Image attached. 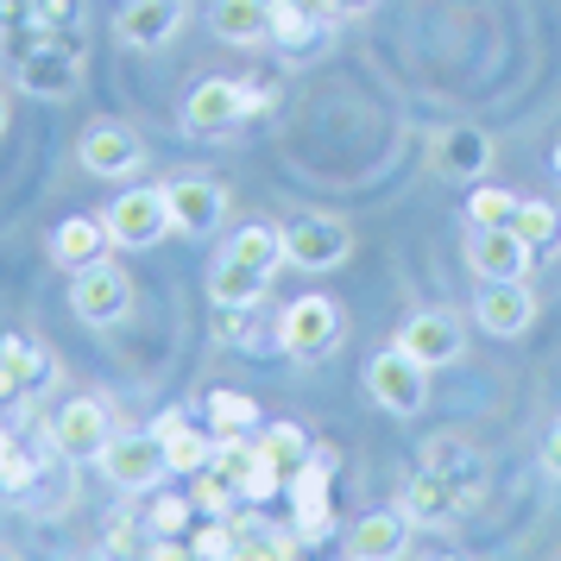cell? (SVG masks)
<instances>
[{
	"label": "cell",
	"mask_w": 561,
	"mask_h": 561,
	"mask_svg": "<svg viewBox=\"0 0 561 561\" xmlns=\"http://www.w3.org/2000/svg\"><path fill=\"white\" fill-rule=\"evenodd\" d=\"M542 473L561 485V416L549 423V435H542Z\"/></svg>",
	"instance_id": "cell-40"
},
{
	"label": "cell",
	"mask_w": 561,
	"mask_h": 561,
	"mask_svg": "<svg viewBox=\"0 0 561 561\" xmlns=\"http://www.w3.org/2000/svg\"><path fill=\"white\" fill-rule=\"evenodd\" d=\"M51 430V442H57V455L64 460H95L107 448V435H114V423H107V404L102 398H70V404H57V416L45 423Z\"/></svg>",
	"instance_id": "cell-14"
},
{
	"label": "cell",
	"mask_w": 561,
	"mask_h": 561,
	"mask_svg": "<svg viewBox=\"0 0 561 561\" xmlns=\"http://www.w3.org/2000/svg\"><path fill=\"white\" fill-rule=\"evenodd\" d=\"M152 435L164 442V460H171V473H183V480L203 473V467H215V435L196 430L183 410H164V416L152 423Z\"/></svg>",
	"instance_id": "cell-22"
},
{
	"label": "cell",
	"mask_w": 561,
	"mask_h": 561,
	"mask_svg": "<svg viewBox=\"0 0 561 561\" xmlns=\"http://www.w3.org/2000/svg\"><path fill=\"white\" fill-rule=\"evenodd\" d=\"M20 398H26V391H20V379H13V366L0 359V410H13Z\"/></svg>",
	"instance_id": "cell-42"
},
{
	"label": "cell",
	"mask_w": 561,
	"mask_h": 561,
	"mask_svg": "<svg viewBox=\"0 0 561 561\" xmlns=\"http://www.w3.org/2000/svg\"><path fill=\"white\" fill-rule=\"evenodd\" d=\"M196 517V499L190 492H152V511H146V530L152 536H183Z\"/></svg>",
	"instance_id": "cell-36"
},
{
	"label": "cell",
	"mask_w": 561,
	"mask_h": 561,
	"mask_svg": "<svg viewBox=\"0 0 561 561\" xmlns=\"http://www.w3.org/2000/svg\"><path fill=\"white\" fill-rule=\"evenodd\" d=\"M398 511L410 517V530H448L460 511H473L467 499H460V485L448 480V473H435V467H423L416 480L404 485V499H398Z\"/></svg>",
	"instance_id": "cell-18"
},
{
	"label": "cell",
	"mask_w": 561,
	"mask_h": 561,
	"mask_svg": "<svg viewBox=\"0 0 561 561\" xmlns=\"http://www.w3.org/2000/svg\"><path fill=\"white\" fill-rule=\"evenodd\" d=\"M272 107V82H233V77H203L183 95V133L190 139H228L253 114Z\"/></svg>",
	"instance_id": "cell-1"
},
{
	"label": "cell",
	"mask_w": 561,
	"mask_h": 561,
	"mask_svg": "<svg viewBox=\"0 0 561 561\" xmlns=\"http://www.w3.org/2000/svg\"><path fill=\"white\" fill-rule=\"evenodd\" d=\"M423 467L448 473V480L460 485V499H467V505H480V499H485V455H480V448H467V442H455V435H435L430 448H423Z\"/></svg>",
	"instance_id": "cell-24"
},
{
	"label": "cell",
	"mask_w": 561,
	"mask_h": 561,
	"mask_svg": "<svg viewBox=\"0 0 561 561\" xmlns=\"http://www.w3.org/2000/svg\"><path fill=\"white\" fill-rule=\"evenodd\" d=\"M102 467V480L114 492H158V485L171 480V460H164V442L152 430H114L107 435V448L95 455Z\"/></svg>",
	"instance_id": "cell-3"
},
{
	"label": "cell",
	"mask_w": 561,
	"mask_h": 561,
	"mask_svg": "<svg viewBox=\"0 0 561 561\" xmlns=\"http://www.w3.org/2000/svg\"><path fill=\"white\" fill-rule=\"evenodd\" d=\"M492 158H499V146L473 121H455V127L430 133V164H435V178H448V183H485Z\"/></svg>",
	"instance_id": "cell-10"
},
{
	"label": "cell",
	"mask_w": 561,
	"mask_h": 561,
	"mask_svg": "<svg viewBox=\"0 0 561 561\" xmlns=\"http://www.w3.org/2000/svg\"><path fill=\"white\" fill-rule=\"evenodd\" d=\"M0 133H7V95H0Z\"/></svg>",
	"instance_id": "cell-44"
},
{
	"label": "cell",
	"mask_w": 561,
	"mask_h": 561,
	"mask_svg": "<svg viewBox=\"0 0 561 561\" xmlns=\"http://www.w3.org/2000/svg\"><path fill=\"white\" fill-rule=\"evenodd\" d=\"M556 561H561V556H556Z\"/></svg>",
	"instance_id": "cell-47"
},
{
	"label": "cell",
	"mask_w": 561,
	"mask_h": 561,
	"mask_svg": "<svg viewBox=\"0 0 561 561\" xmlns=\"http://www.w3.org/2000/svg\"><path fill=\"white\" fill-rule=\"evenodd\" d=\"M341 334H347V316L334 297H297L278 316V347L290 359H329L341 347Z\"/></svg>",
	"instance_id": "cell-6"
},
{
	"label": "cell",
	"mask_w": 561,
	"mask_h": 561,
	"mask_svg": "<svg viewBox=\"0 0 561 561\" xmlns=\"http://www.w3.org/2000/svg\"><path fill=\"white\" fill-rule=\"evenodd\" d=\"M7 70H13V89L32 95V102H77L82 95V57L51 51V45L20 57V64H7Z\"/></svg>",
	"instance_id": "cell-16"
},
{
	"label": "cell",
	"mask_w": 561,
	"mask_h": 561,
	"mask_svg": "<svg viewBox=\"0 0 561 561\" xmlns=\"http://www.w3.org/2000/svg\"><path fill=\"white\" fill-rule=\"evenodd\" d=\"M284 492H290V530H297V542H322V536L334 530L329 517V455H309L290 480H284Z\"/></svg>",
	"instance_id": "cell-15"
},
{
	"label": "cell",
	"mask_w": 561,
	"mask_h": 561,
	"mask_svg": "<svg viewBox=\"0 0 561 561\" xmlns=\"http://www.w3.org/2000/svg\"><path fill=\"white\" fill-rule=\"evenodd\" d=\"M430 561H473V556H460V549H448V556H430Z\"/></svg>",
	"instance_id": "cell-43"
},
{
	"label": "cell",
	"mask_w": 561,
	"mask_h": 561,
	"mask_svg": "<svg viewBox=\"0 0 561 561\" xmlns=\"http://www.w3.org/2000/svg\"><path fill=\"white\" fill-rule=\"evenodd\" d=\"M0 359L13 366V379H20L26 398H38V391H51V385H57L51 347H45V341H32V334H0Z\"/></svg>",
	"instance_id": "cell-26"
},
{
	"label": "cell",
	"mask_w": 561,
	"mask_h": 561,
	"mask_svg": "<svg viewBox=\"0 0 561 561\" xmlns=\"http://www.w3.org/2000/svg\"><path fill=\"white\" fill-rule=\"evenodd\" d=\"M215 341H221V347H240V354H259L265 341H278V329L265 334L259 304L253 309H215Z\"/></svg>",
	"instance_id": "cell-33"
},
{
	"label": "cell",
	"mask_w": 561,
	"mask_h": 561,
	"mask_svg": "<svg viewBox=\"0 0 561 561\" xmlns=\"http://www.w3.org/2000/svg\"><path fill=\"white\" fill-rule=\"evenodd\" d=\"M102 221H107V240L127 247V253H146L164 233H178L171 228V196H164V183H133V190H121V196L102 208Z\"/></svg>",
	"instance_id": "cell-2"
},
{
	"label": "cell",
	"mask_w": 561,
	"mask_h": 561,
	"mask_svg": "<svg viewBox=\"0 0 561 561\" xmlns=\"http://www.w3.org/2000/svg\"><path fill=\"white\" fill-rule=\"evenodd\" d=\"M20 455H26V442H20L13 430H0V480H7L13 467H20Z\"/></svg>",
	"instance_id": "cell-41"
},
{
	"label": "cell",
	"mask_w": 561,
	"mask_h": 561,
	"mask_svg": "<svg viewBox=\"0 0 561 561\" xmlns=\"http://www.w3.org/2000/svg\"><path fill=\"white\" fill-rule=\"evenodd\" d=\"M221 253L247 259V265H259V272H272V278H278V265H284V228H272V221H247V228L228 233V247H221Z\"/></svg>",
	"instance_id": "cell-30"
},
{
	"label": "cell",
	"mask_w": 561,
	"mask_h": 561,
	"mask_svg": "<svg viewBox=\"0 0 561 561\" xmlns=\"http://www.w3.org/2000/svg\"><path fill=\"white\" fill-rule=\"evenodd\" d=\"M0 561H26V556H13V549H0Z\"/></svg>",
	"instance_id": "cell-45"
},
{
	"label": "cell",
	"mask_w": 561,
	"mask_h": 561,
	"mask_svg": "<svg viewBox=\"0 0 561 561\" xmlns=\"http://www.w3.org/2000/svg\"><path fill=\"white\" fill-rule=\"evenodd\" d=\"M146 556H152V530H146V517H107L102 561H146Z\"/></svg>",
	"instance_id": "cell-35"
},
{
	"label": "cell",
	"mask_w": 561,
	"mask_h": 561,
	"mask_svg": "<svg viewBox=\"0 0 561 561\" xmlns=\"http://www.w3.org/2000/svg\"><path fill=\"white\" fill-rule=\"evenodd\" d=\"M208 32L221 45L259 51V45H272V0H215L208 7Z\"/></svg>",
	"instance_id": "cell-20"
},
{
	"label": "cell",
	"mask_w": 561,
	"mask_h": 561,
	"mask_svg": "<svg viewBox=\"0 0 561 561\" xmlns=\"http://www.w3.org/2000/svg\"><path fill=\"white\" fill-rule=\"evenodd\" d=\"M530 265H536V253L524 247L517 228H473L467 233V272L480 284H524Z\"/></svg>",
	"instance_id": "cell-12"
},
{
	"label": "cell",
	"mask_w": 561,
	"mask_h": 561,
	"mask_svg": "<svg viewBox=\"0 0 561 561\" xmlns=\"http://www.w3.org/2000/svg\"><path fill=\"white\" fill-rule=\"evenodd\" d=\"M517 190H505V183H467V221L473 228H511L517 221Z\"/></svg>",
	"instance_id": "cell-32"
},
{
	"label": "cell",
	"mask_w": 561,
	"mask_h": 561,
	"mask_svg": "<svg viewBox=\"0 0 561 561\" xmlns=\"http://www.w3.org/2000/svg\"><path fill=\"white\" fill-rule=\"evenodd\" d=\"M536 290L530 278L524 284H480V297H473V322H480L492 341H517V334H530L536 322Z\"/></svg>",
	"instance_id": "cell-17"
},
{
	"label": "cell",
	"mask_w": 561,
	"mask_h": 561,
	"mask_svg": "<svg viewBox=\"0 0 561 561\" xmlns=\"http://www.w3.org/2000/svg\"><path fill=\"white\" fill-rule=\"evenodd\" d=\"M164 196H171V228L183 240H208V233L228 221V183L203 178V171H190V178H171L164 183Z\"/></svg>",
	"instance_id": "cell-11"
},
{
	"label": "cell",
	"mask_w": 561,
	"mask_h": 561,
	"mask_svg": "<svg viewBox=\"0 0 561 561\" xmlns=\"http://www.w3.org/2000/svg\"><path fill=\"white\" fill-rule=\"evenodd\" d=\"M556 183H561V146H556Z\"/></svg>",
	"instance_id": "cell-46"
},
{
	"label": "cell",
	"mask_w": 561,
	"mask_h": 561,
	"mask_svg": "<svg viewBox=\"0 0 561 561\" xmlns=\"http://www.w3.org/2000/svg\"><path fill=\"white\" fill-rule=\"evenodd\" d=\"M253 442H259V455L272 460L284 480H290V473H297V467H304V460L316 455V448H309V435L297 430V423H265V430H259Z\"/></svg>",
	"instance_id": "cell-31"
},
{
	"label": "cell",
	"mask_w": 561,
	"mask_h": 561,
	"mask_svg": "<svg viewBox=\"0 0 561 561\" xmlns=\"http://www.w3.org/2000/svg\"><path fill=\"white\" fill-rule=\"evenodd\" d=\"M146 561H203V556H196L183 536H152V556H146Z\"/></svg>",
	"instance_id": "cell-39"
},
{
	"label": "cell",
	"mask_w": 561,
	"mask_h": 561,
	"mask_svg": "<svg viewBox=\"0 0 561 561\" xmlns=\"http://www.w3.org/2000/svg\"><path fill=\"white\" fill-rule=\"evenodd\" d=\"M354 259V228L347 221H334V215H297V221H284V265H297V272H341Z\"/></svg>",
	"instance_id": "cell-7"
},
{
	"label": "cell",
	"mask_w": 561,
	"mask_h": 561,
	"mask_svg": "<svg viewBox=\"0 0 561 561\" xmlns=\"http://www.w3.org/2000/svg\"><path fill=\"white\" fill-rule=\"evenodd\" d=\"M146 139L127 127V121H89V127L77 133V164L89 171V178L102 183H127L146 171Z\"/></svg>",
	"instance_id": "cell-5"
},
{
	"label": "cell",
	"mask_w": 561,
	"mask_h": 561,
	"mask_svg": "<svg viewBox=\"0 0 561 561\" xmlns=\"http://www.w3.org/2000/svg\"><path fill=\"white\" fill-rule=\"evenodd\" d=\"M511 228L524 233V247H530L536 259H561V203H536V196H524Z\"/></svg>",
	"instance_id": "cell-29"
},
{
	"label": "cell",
	"mask_w": 561,
	"mask_h": 561,
	"mask_svg": "<svg viewBox=\"0 0 561 561\" xmlns=\"http://www.w3.org/2000/svg\"><path fill=\"white\" fill-rule=\"evenodd\" d=\"M391 347H404L423 373H442V366L467 359V329L448 309H416V316H404V329L391 334Z\"/></svg>",
	"instance_id": "cell-9"
},
{
	"label": "cell",
	"mask_w": 561,
	"mask_h": 561,
	"mask_svg": "<svg viewBox=\"0 0 561 561\" xmlns=\"http://www.w3.org/2000/svg\"><path fill=\"white\" fill-rule=\"evenodd\" d=\"M183 20H190V0H121L114 38H121L127 51H164L183 32Z\"/></svg>",
	"instance_id": "cell-13"
},
{
	"label": "cell",
	"mask_w": 561,
	"mask_h": 561,
	"mask_svg": "<svg viewBox=\"0 0 561 561\" xmlns=\"http://www.w3.org/2000/svg\"><path fill=\"white\" fill-rule=\"evenodd\" d=\"M190 549L203 561H233V517H203V530L190 536Z\"/></svg>",
	"instance_id": "cell-37"
},
{
	"label": "cell",
	"mask_w": 561,
	"mask_h": 561,
	"mask_svg": "<svg viewBox=\"0 0 561 561\" xmlns=\"http://www.w3.org/2000/svg\"><path fill=\"white\" fill-rule=\"evenodd\" d=\"M297 530H278V524H265L259 511L247 517H233V561H297Z\"/></svg>",
	"instance_id": "cell-25"
},
{
	"label": "cell",
	"mask_w": 561,
	"mask_h": 561,
	"mask_svg": "<svg viewBox=\"0 0 561 561\" xmlns=\"http://www.w3.org/2000/svg\"><path fill=\"white\" fill-rule=\"evenodd\" d=\"M404 549H410L404 511H366L347 530V561H404Z\"/></svg>",
	"instance_id": "cell-19"
},
{
	"label": "cell",
	"mask_w": 561,
	"mask_h": 561,
	"mask_svg": "<svg viewBox=\"0 0 561 561\" xmlns=\"http://www.w3.org/2000/svg\"><path fill=\"white\" fill-rule=\"evenodd\" d=\"M366 398L385 410V416H416L430 404V373L404 354V347H385V354L366 359Z\"/></svg>",
	"instance_id": "cell-8"
},
{
	"label": "cell",
	"mask_w": 561,
	"mask_h": 561,
	"mask_svg": "<svg viewBox=\"0 0 561 561\" xmlns=\"http://www.w3.org/2000/svg\"><path fill=\"white\" fill-rule=\"evenodd\" d=\"M322 20L316 13H304V0H272V51L284 57H309L316 45H322Z\"/></svg>",
	"instance_id": "cell-27"
},
{
	"label": "cell",
	"mask_w": 561,
	"mask_h": 561,
	"mask_svg": "<svg viewBox=\"0 0 561 561\" xmlns=\"http://www.w3.org/2000/svg\"><path fill=\"white\" fill-rule=\"evenodd\" d=\"M107 221H95V215H64L51 228V259L64 265V272H82V265H95V259H107Z\"/></svg>",
	"instance_id": "cell-23"
},
{
	"label": "cell",
	"mask_w": 561,
	"mask_h": 561,
	"mask_svg": "<svg viewBox=\"0 0 561 561\" xmlns=\"http://www.w3.org/2000/svg\"><path fill=\"white\" fill-rule=\"evenodd\" d=\"M70 309L82 329H121L133 316V278L114 259H95V265L70 272Z\"/></svg>",
	"instance_id": "cell-4"
},
{
	"label": "cell",
	"mask_w": 561,
	"mask_h": 561,
	"mask_svg": "<svg viewBox=\"0 0 561 561\" xmlns=\"http://www.w3.org/2000/svg\"><path fill=\"white\" fill-rule=\"evenodd\" d=\"M203 416H208V435H259L265 430V416L247 391H233V385H215L203 398Z\"/></svg>",
	"instance_id": "cell-28"
},
{
	"label": "cell",
	"mask_w": 561,
	"mask_h": 561,
	"mask_svg": "<svg viewBox=\"0 0 561 561\" xmlns=\"http://www.w3.org/2000/svg\"><path fill=\"white\" fill-rule=\"evenodd\" d=\"M265 297H272V272H259V265H247L233 253H221L208 265V304L215 309H253Z\"/></svg>",
	"instance_id": "cell-21"
},
{
	"label": "cell",
	"mask_w": 561,
	"mask_h": 561,
	"mask_svg": "<svg viewBox=\"0 0 561 561\" xmlns=\"http://www.w3.org/2000/svg\"><path fill=\"white\" fill-rule=\"evenodd\" d=\"M304 13H316L322 26H341V20H359V13H373V0H304Z\"/></svg>",
	"instance_id": "cell-38"
},
{
	"label": "cell",
	"mask_w": 561,
	"mask_h": 561,
	"mask_svg": "<svg viewBox=\"0 0 561 561\" xmlns=\"http://www.w3.org/2000/svg\"><path fill=\"white\" fill-rule=\"evenodd\" d=\"M190 499H196V511L203 517H240V485L221 473V467H203V473H190Z\"/></svg>",
	"instance_id": "cell-34"
}]
</instances>
